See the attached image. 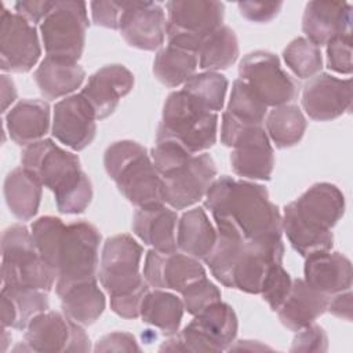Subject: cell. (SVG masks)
<instances>
[{"label":"cell","instance_id":"1","mask_svg":"<svg viewBox=\"0 0 353 353\" xmlns=\"http://www.w3.org/2000/svg\"><path fill=\"white\" fill-rule=\"evenodd\" d=\"M204 207L216 232L243 240L281 236V215L265 186L232 176H219L205 193Z\"/></svg>","mask_w":353,"mask_h":353},{"label":"cell","instance_id":"2","mask_svg":"<svg viewBox=\"0 0 353 353\" xmlns=\"http://www.w3.org/2000/svg\"><path fill=\"white\" fill-rule=\"evenodd\" d=\"M32 236L41 258L57 270V294L69 287L97 280L101 234L84 221L65 225L59 218L46 215L36 219Z\"/></svg>","mask_w":353,"mask_h":353},{"label":"cell","instance_id":"3","mask_svg":"<svg viewBox=\"0 0 353 353\" xmlns=\"http://www.w3.org/2000/svg\"><path fill=\"white\" fill-rule=\"evenodd\" d=\"M345 212V197L332 183L310 186L284 207L281 228L292 248L302 256L328 251L334 244L331 229Z\"/></svg>","mask_w":353,"mask_h":353},{"label":"cell","instance_id":"4","mask_svg":"<svg viewBox=\"0 0 353 353\" xmlns=\"http://www.w3.org/2000/svg\"><path fill=\"white\" fill-rule=\"evenodd\" d=\"M281 236L262 240H243L218 233L216 243L204 258L212 276L225 287L259 294L269 268L281 263Z\"/></svg>","mask_w":353,"mask_h":353},{"label":"cell","instance_id":"5","mask_svg":"<svg viewBox=\"0 0 353 353\" xmlns=\"http://www.w3.org/2000/svg\"><path fill=\"white\" fill-rule=\"evenodd\" d=\"M22 167L55 197L62 214H80L92 200V186L76 154L66 152L51 139H40L22 152Z\"/></svg>","mask_w":353,"mask_h":353},{"label":"cell","instance_id":"6","mask_svg":"<svg viewBox=\"0 0 353 353\" xmlns=\"http://www.w3.org/2000/svg\"><path fill=\"white\" fill-rule=\"evenodd\" d=\"M103 165L120 193L138 208L164 204L161 176L138 142L112 143L105 150Z\"/></svg>","mask_w":353,"mask_h":353},{"label":"cell","instance_id":"7","mask_svg":"<svg viewBox=\"0 0 353 353\" xmlns=\"http://www.w3.org/2000/svg\"><path fill=\"white\" fill-rule=\"evenodd\" d=\"M216 130L218 114L204 109L181 90L167 97L156 139L175 141L194 154L216 142Z\"/></svg>","mask_w":353,"mask_h":353},{"label":"cell","instance_id":"8","mask_svg":"<svg viewBox=\"0 0 353 353\" xmlns=\"http://www.w3.org/2000/svg\"><path fill=\"white\" fill-rule=\"evenodd\" d=\"M1 256V279L6 287L48 292L57 283V270L41 258L32 232L25 225L15 223L3 232Z\"/></svg>","mask_w":353,"mask_h":353},{"label":"cell","instance_id":"9","mask_svg":"<svg viewBox=\"0 0 353 353\" xmlns=\"http://www.w3.org/2000/svg\"><path fill=\"white\" fill-rule=\"evenodd\" d=\"M237 316L230 305L218 301L200 313L179 332L170 335L160 350L222 352L237 335Z\"/></svg>","mask_w":353,"mask_h":353},{"label":"cell","instance_id":"10","mask_svg":"<svg viewBox=\"0 0 353 353\" xmlns=\"http://www.w3.org/2000/svg\"><path fill=\"white\" fill-rule=\"evenodd\" d=\"M221 141L233 148L230 164L234 174L248 179H270L274 154L263 125L243 124L223 112Z\"/></svg>","mask_w":353,"mask_h":353},{"label":"cell","instance_id":"11","mask_svg":"<svg viewBox=\"0 0 353 353\" xmlns=\"http://www.w3.org/2000/svg\"><path fill=\"white\" fill-rule=\"evenodd\" d=\"M143 248L130 234L106 239L98 277L110 298L149 291V284L139 272Z\"/></svg>","mask_w":353,"mask_h":353},{"label":"cell","instance_id":"12","mask_svg":"<svg viewBox=\"0 0 353 353\" xmlns=\"http://www.w3.org/2000/svg\"><path fill=\"white\" fill-rule=\"evenodd\" d=\"M168 11V44L197 54L201 41L218 29L223 21L225 6L212 0H174L165 4Z\"/></svg>","mask_w":353,"mask_h":353},{"label":"cell","instance_id":"13","mask_svg":"<svg viewBox=\"0 0 353 353\" xmlns=\"http://www.w3.org/2000/svg\"><path fill=\"white\" fill-rule=\"evenodd\" d=\"M88 25L85 3L55 1L50 14L40 23L47 55L77 62L84 50Z\"/></svg>","mask_w":353,"mask_h":353},{"label":"cell","instance_id":"14","mask_svg":"<svg viewBox=\"0 0 353 353\" xmlns=\"http://www.w3.org/2000/svg\"><path fill=\"white\" fill-rule=\"evenodd\" d=\"M239 76L266 106L287 105L296 97L295 83L269 51L247 54L240 62Z\"/></svg>","mask_w":353,"mask_h":353},{"label":"cell","instance_id":"15","mask_svg":"<svg viewBox=\"0 0 353 353\" xmlns=\"http://www.w3.org/2000/svg\"><path fill=\"white\" fill-rule=\"evenodd\" d=\"M25 343L33 352H88L90 339L81 325L63 312H41L26 325Z\"/></svg>","mask_w":353,"mask_h":353},{"label":"cell","instance_id":"16","mask_svg":"<svg viewBox=\"0 0 353 353\" xmlns=\"http://www.w3.org/2000/svg\"><path fill=\"white\" fill-rule=\"evenodd\" d=\"M216 167L207 153L189 160L161 176L163 200L175 210H183L201 200L215 181Z\"/></svg>","mask_w":353,"mask_h":353},{"label":"cell","instance_id":"17","mask_svg":"<svg viewBox=\"0 0 353 353\" xmlns=\"http://www.w3.org/2000/svg\"><path fill=\"white\" fill-rule=\"evenodd\" d=\"M0 68L4 72H29L40 58L41 48L33 23L17 12L1 8Z\"/></svg>","mask_w":353,"mask_h":353},{"label":"cell","instance_id":"18","mask_svg":"<svg viewBox=\"0 0 353 353\" xmlns=\"http://www.w3.org/2000/svg\"><path fill=\"white\" fill-rule=\"evenodd\" d=\"M119 30L128 46L154 51L164 43L167 32L164 10L154 1H125Z\"/></svg>","mask_w":353,"mask_h":353},{"label":"cell","instance_id":"19","mask_svg":"<svg viewBox=\"0 0 353 353\" xmlns=\"http://www.w3.org/2000/svg\"><path fill=\"white\" fill-rule=\"evenodd\" d=\"M205 277V270L197 258L176 251L161 252L150 250L143 265V279L157 290L168 288L181 292L193 281Z\"/></svg>","mask_w":353,"mask_h":353},{"label":"cell","instance_id":"20","mask_svg":"<svg viewBox=\"0 0 353 353\" xmlns=\"http://www.w3.org/2000/svg\"><path fill=\"white\" fill-rule=\"evenodd\" d=\"M95 120L94 109L81 94L66 97L54 106L52 135L73 150H83L95 138Z\"/></svg>","mask_w":353,"mask_h":353},{"label":"cell","instance_id":"21","mask_svg":"<svg viewBox=\"0 0 353 353\" xmlns=\"http://www.w3.org/2000/svg\"><path fill=\"white\" fill-rule=\"evenodd\" d=\"M302 106L313 120L328 121L336 119L352 108V81L320 73L305 85Z\"/></svg>","mask_w":353,"mask_h":353},{"label":"cell","instance_id":"22","mask_svg":"<svg viewBox=\"0 0 353 353\" xmlns=\"http://www.w3.org/2000/svg\"><path fill=\"white\" fill-rule=\"evenodd\" d=\"M134 87L132 73L123 65H106L88 77L81 95L94 109L97 120L110 116L120 99Z\"/></svg>","mask_w":353,"mask_h":353},{"label":"cell","instance_id":"23","mask_svg":"<svg viewBox=\"0 0 353 353\" xmlns=\"http://www.w3.org/2000/svg\"><path fill=\"white\" fill-rule=\"evenodd\" d=\"M302 30L317 47L327 46L338 36L352 34V6L345 1H309Z\"/></svg>","mask_w":353,"mask_h":353},{"label":"cell","instance_id":"24","mask_svg":"<svg viewBox=\"0 0 353 353\" xmlns=\"http://www.w3.org/2000/svg\"><path fill=\"white\" fill-rule=\"evenodd\" d=\"M305 281L314 290L331 296L350 290L352 263L339 252L317 251L305 256Z\"/></svg>","mask_w":353,"mask_h":353},{"label":"cell","instance_id":"25","mask_svg":"<svg viewBox=\"0 0 353 353\" xmlns=\"http://www.w3.org/2000/svg\"><path fill=\"white\" fill-rule=\"evenodd\" d=\"M178 215L164 204L139 208L134 214L132 230L146 244L156 251H176Z\"/></svg>","mask_w":353,"mask_h":353},{"label":"cell","instance_id":"26","mask_svg":"<svg viewBox=\"0 0 353 353\" xmlns=\"http://www.w3.org/2000/svg\"><path fill=\"white\" fill-rule=\"evenodd\" d=\"M328 295L314 290L305 280L292 281L291 290L277 310L279 319L291 331H299L314 323L327 310Z\"/></svg>","mask_w":353,"mask_h":353},{"label":"cell","instance_id":"27","mask_svg":"<svg viewBox=\"0 0 353 353\" xmlns=\"http://www.w3.org/2000/svg\"><path fill=\"white\" fill-rule=\"evenodd\" d=\"M10 138L18 145L40 141L50 127V105L41 99H22L6 116Z\"/></svg>","mask_w":353,"mask_h":353},{"label":"cell","instance_id":"28","mask_svg":"<svg viewBox=\"0 0 353 353\" xmlns=\"http://www.w3.org/2000/svg\"><path fill=\"white\" fill-rule=\"evenodd\" d=\"M33 77L44 98L58 99L77 90L84 81L85 72L77 62L47 55Z\"/></svg>","mask_w":353,"mask_h":353},{"label":"cell","instance_id":"29","mask_svg":"<svg viewBox=\"0 0 353 353\" xmlns=\"http://www.w3.org/2000/svg\"><path fill=\"white\" fill-rule=\"evenodd\" d=\"M47 309L48 296L46 291L6 285L1 288L3 328H26L34 316Z\"/></svg>","mask_w":353,"mask_h":353},{"label":"cell","instance_id":"30","mask_svg":"<svg viewBox=\"0 0 353 353\" xmlns=\"http://www.w3.org/2000/svg\"><path fill=\"white\" fill-rule=\"evenodd\" d=\"M218 232L201 207L182 214L178 221L176 244L188 255L204 259L216 243Z\"/></svg>","mask_w":353,"mask_h":353},{"label":"cell","instance_id":"31","mask_svg":"<svg viewBox=\"0 0 353 353\" xmlns=\"http://www.w3.org/2000/svg\"><path fill=\"white\" fill-rule=\"evenodd\" d=\"M41 186L23 167L8 172L4 179V197L11 214L21 221L33 218L40 205Z\"/></svg>","mask_w":353,"mask_h":353},{"label":"cell","instance_id":"32","mask_svg":"<svg viewBox=\"0 0 353 353\" xmlns=\"http://www.w3.org/2000/svg\"><path fill=\"white\" fill-rule=\"evenodd\" d=\"M58 296L61 298L62 312L80 325L94 324L106 305L105 295L99 290L97 280L74 284Z\"/></svg>","mask_w":353,"mask_h":353},{"label":"cell","instance_id":"33","mask_svg":"<svg viewBox=\"0 0 353 353\" xmlns=\"http://www.w3.org/2000/svg\"><path fill=\"white\" fill-rule=\"evenodd\" d=\"M183 309L182 299L171 292L156 288L146 292L141 305V319L170 336L178 332Z\"/></svg>","mask_w":353,"mask_h":353},{"label":"cell","instance_id":"34","mask_svg":"<svg viewBox=\"0 0 353 353\" xmlns=\"http://www.w3.org/2000/svg\"><path fill=\"white\" fill-rule=\"evenodd\" d=\"M199 57L196 52L167 44L156 54L153 73L167 87L185 84L196 72Z\"/></svg>","mask_w":353,"mask_h":353},{"label":"cell","instance_id":"35","mask_svg":"<svg viewBox=\"0 0 353 353\" xmlns=\"http://www.w3.org/2000/svg\"><path fill=\"white\" fill-rule=\"evenodd\" d=\"M197 57L201 69L210 72L228 69L239 58L236 33L229 26L221 25L201 41Z\"/></svg>","mask_w":353,"mask_h":353},{"label":"cell","instance_id":"36","mask_svg":"<svg viewBox=\"0 0 353 353\" xmlns=\"http://www.w3.org/2000/svg\"><path fill=\"white\" fill-rule=\"evenodd\" d=\"M307 121L296 105H280L273 108L266 117V130L279 149L296 145L305 131Z\"/></svg>","mask_w":353,"mask_h":353},{"label":"cell","instance_id":"37","mask_svg":"<svg viewBox=\"0 0 353 353\" xmlns=\"http://www.w3.org/2000/svg\"><path fill=\"white\" fill-rule=\"evenodd\" d=\"M228 84L229 81L223 74L208 70L193 74L183 84L182 91L204 109L216 113L223 108Z\"/></svg>","mask_w":353,"mask_h":353},{"label":"cell","instance_id":"38","mask_svg":"<svg viewBox=\"0 0 353 353\" xmlns=\"http://www.w3.org/2000/svg\"><path fill=\"white\" fill-rule=\"evenodd\" d=\"M225 112L243 124L263 125L268 106L243 80L237 79L233 83L228 109Z\"/></svg>","mask_w":353,"mask_h":353},{"label":"cell","instance_id":"39","mask_svg":"<svg viewBox=\"0 0 353 353\" xmlns=\"http://www.w3.org/2000/svg\"><path fill=\"white\" fill-rule=\"evenodd\" d=\"M285 65L299 79H309L317 74L323 68L320 47L306 37L294 39L283 51Z\"/></svg>","mask_w":353,"mask_h":353},{"label":"cell","instance_id":"40","mask_svg":"<svg viewBox=\"0 0 353 353\" xmlns=\"http://www.w3.org/2000/svg\"><path fill=\"white\" fill-rule=\"evenodd\" d=\"M291 285L292 280L290 274L284 270L281 263H274L269 268L259 294L269 303L270 309L277 312L287 298Z\"/></svg>","mask_w":353,"mask_h":353},{"label":"cell","instance_id":"41","mask_svg":"<svg viewBox=\"0 0 353 353\" xmlns=\"http://www.w3.org/2000/svg\"><path fill=\"white\" fill-rule=\"evenodd\" d=\"M218 301H221V291L207 276L193 281L182 291L183 306L193 316Z\"/></svg>","mask_w":353,"mask_h":353},{"label":"cell","instance_id":"42","mask_svg":"<svg viewBox=\"0 0 353 353\" xmlns=\"http://www.w3.org/2000/svg\"><path fill=\"white\" fill-rule=\"evenodd\" d=\"M327 65L336 73H352V34L338 36L327 44Z\"/></svg>","mask_w":353,"mask_h":353},{"label":"cell","instance_id":"43","mask_svg":"<svg viewBox=\"0 0 353 353\" xmlns=\"http://www.w3.org/2000/svg\"><path fill=\"white\" fill-rule=\"evenodd\" d=\"M294 338L291 352H325L328 339L320 325L310 324L299 331Z\"/></svg>","mask_w":353,"mask_h":353},{"label":"cell","instance_id":"44","mask_svg":"<svg viewBox=\"0 0 353 353\" xmlns=\"http://www.w3.org/2000/svg\"><path fill=\"white\" fill-rule=\"evenodd\" d=\"M90 6L95 25L119 29L125 1H92Z\"/></svg>","mask_w":353,"mask_h":353},{"label":"cell","instance_id":"45","mask_svg":"<svg viewBox=\"0 0 353 353\" xmlns=\"http://www.w3.org/2000/svg\"><path fill=\"white\" fill-rule=\"evenodd\" d=\"M240 14L251 21V22H258L263 23L270 19H273L279 11L281 10L283 3H262V1H240L239 4Z\"/></svg>","mask_w":353,"mask_h":353},{"label":"cell","instance_id":"46","mask_svg":"<svg viewBox=\"0 0 353 353\" xmlns=\"http://www.w3.org/2000/svg\"><path fill=\"white\" fill-rule=\"evenodd\" d=\"M95 352H139L135 338L127 332H112L102 336L95 347Z\"/></svg>","mask_w":353,"mask_h":353},{"label":"cell","instance_id":"47","mask_svg":"<svg viewBox=\"0 0 353 353\" xmlns=\"http://www.w3.org/2000/svg\"><path fill=\"white\" fill-rule=\"evenodd\" d=\"M55 1H36V0H30V1H18L15 3V11L18 15L23 17L25 19H28L30 23H37L50 14V11L52 10Z\"/></svg>","mask_w":353,"mask_h":353},{"label":"cell","instance_id":"48","mask_svg":"<svg viewBox=\"0 0 353 353\" xmlns=\"http://www.w3.org/2000/svg\"><path fill=\"white\" fill-rule=\"evenodd\" d=\"M327 310L334 316L347 320H352V292L350 290L334 294L328 298Z\"/></svg>","mask_w":353,"mask_h":353},{"label":"cell","instance_id":"49","mask_svg":"<svg viewBox=\"0 0 353 353\" xmlns=\"http://www.w3.org/2000/svg\"><path fill=\"white\" fill-rule=\"evenodd\" d=\"M15 98L17 90L14 81L7 74H1V110L6 112L7 108L15 101Z\"/></svg>","mask_w":353,"mask_h":353}]
</instances>
